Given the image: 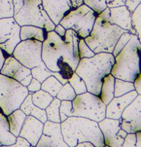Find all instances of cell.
Instances as JSON below:
<instances>
[{
  "label": "cell",
  "instance_id": "9",
  "mask_svg": "<svg viewBox=\"0 0 141 147\" xmlns=\"http://www.w3.org/2000/svg\"><path fill=\"white\" fill-rule=\"evenodd\" d=\"M72 105L73 116L88 118L97 123L105 118L106 105L99 96L88 91L76 96Z\"/></svg>",
  "mask_w": 141,
  "mask_h": 147
},
{
  "label": "cell",
  "instance_id": "15",
  "mask_svg": "<svg viewBox=\"0 0 141 147\" xmlns=\"http://www.w3.org/2000/svg\"><path fill=\"white\" fill-rule=\"evenodd\" d=\"M98 125L104 138V146L122 147L124 138L118 134L122 128L120 120L104 118Z\"/></svg>",
  "mask_w": 141,
  "mask_h": 147
},
{
  "label": "cell",
  "instance_id": "16",
  "mask_svg": "<svg viewBox=\"0 0 141 147\" xmlns=\"http://www.w3.org/2000/svg\"><path fill=\"white\" fill-rule=\"evenodd\" d=\"M42 5L55 25L59 24L62 18L71 10L72 7L70 0H41Z\"/></svg>",
  "mask_w": 141,
  "mask_h": 147
},
{
  "label": "cell",
  "instance_id": "8",
  "mask_svg": "<svg viewBox=\"0 0 141 147\" xmlns=\"http://www.w3.org/2000/svg\"><path fill=\"white\" fill-rule=\"evenodd\" d=\"M97 14L86 5L69 11L59 24L66 30L71 29L79 38H85L92 30Z\"/></svg>",
  "mask_w": 141,
  "mask_h": 147
},
{
  "label": "cell",
  "instance_id": "30",
  "mask_svg": "<svg viewBox=\"0 0 141 147\" xmlns=\"http://www.w3.org/2000/svg\"><path fill=\"white\" fill-rule=\"evenodd\" d=\"M68 82L73 87L77 95L83 94V93L87 92V85H86L85 82L75 71L68 80Z\"/></svg>",
  "mask_w": 141,
  "mask_h": 147
},
{
  "label": "cell",
  "instance_id": "10",
  "mask_svg": "<svg viewBox=\"0 0 141 147\" xmlns=\"http://www.w3.org/2000/svg\"><path fill=\"white\" fill-rule=\"evenodd\" d=\"M43 42L36 40H21L16 46L12 56L30 69L40 66L42 60Z\"/></svg>",
  "mask_w": 141,
  "mask_h": 147
},
{
  "label": "cell",
  "instance_id": "36",
  "mask_svg": "<svg viewBox=\"0 0 141 147\" xmlns=\"http://www.w3.org/2000/svg\"><path fill=\"white\" fill-rule=\"evenodd\" d=\"M132 34H131L130 32H129L128 31L123 32V33L121 35V36L120 37V38L118 39L116 45H115V48H114L113 52H112V55L114 56H116L118 53L120 52V51L125 47V45L127 44L128 41H129L130 39L131 38Z\"/></svg>",
  "mask_w": 141,
  "mask_h": 147
},
{
  "label": "cell",
  "instance_id": "48",
  "mask_svg": "<svg viewBox=\"0 0 141 147\" xmlns=\"http://www.w3.org/2000/svg\"><path fill=\"white\" fill-rule=\"evenodd\" d=\"M76 146L77 147H94V145L90 141H84V142L79 143Z\"/></svg>",
  "mask_w": 141,
  "mask_h": 147
},
{
  "label": "cell",
  "instance_id": "14",
  "mask_svg": "<svg viewBox=\"0 0 141 147\" xmlns=\"http://www.w3.org/2000/svg\"><path fill=\"white\" fill-rule=\"evenodd\" d=\"M68 147L63 140L60 123L46 121L43 123V134L36 147Z\"/></svg>",
  "mask_w": 141,
  "mask_h": 147
},
{
  "label": "cell",
  "instance_id": "6",
  "mask_svg": "<svg viewBox=\"0 0 141 147\" xmlns=\"http://www.w3.org/2000/svg\"><path fill=\"white\" fill-rule=\"evenodd\" d=\"M13 18L19 26L33 25L53 31L55 25L42 5L41 0H13Z\"/></svg>",
  "mask_w": 141,
  "mask_h": 147
},
{
  "label": "cell",
  "instance_id": "4",
  "mask_svg": "<svg viewBox=\"0 0 141 147\" xmlns=\"http://www.w3.org/2000/svg\"><path fill=\"white\" fill-rule=\"evenodd\" d=\"M63 140L68 146L90 141L96 147L104 146V138L98 123L82 117L70 116L60 123Z\"/></svg>",
  "mask_w": 141,
  "mask_h": 147
},
{
  "label": "cell",
  "instance_id": "42",
  "mask_svg": "<svg viewBox=\"0 0 141 147\" xmlns=\"http://www.w3.org/2000/svg\"><path fill=\"white\" fill-rule=\"evenodd\" d=\"M125 0H106L107 7L108 8L117 7L125 5Z\"/></svg>",
  "mask_w": 141,
  "mask_h": 147
},
{
  "label": "cell",
  "instance_id": "21",
  "mask_svg": "<svg viewBox=\"0 0 141 147\" xmlns=\"http://www.w3.org/2000/svg\"><path fill=\"white\" fill-rule=\"evenodd\" d=\"M48 32L45 29L33 25H24L20 26L21 40H36L43 42L47 37Z\"/></svg>",
  "mask_w": 141,
  "mask_h": 147
},
{
  "label": "cell",
  "instance_id": "19",
  "mask_svg": "<svg viewBox=\"0 0 141 147\" xmlns=\"http://www.w3.org/2000/svg\"><path fill=\"white\" fill-rule=\"evenodd\" d=\"M109 20L112 23L128 31L132 35H136L135 30L132 26L131 12L125 5L109 8Z\"/></svg>",
  "mask_w": 141,
  "mask_h": 147
},
{
  "label": "cell",
  "instance_id": "23",
  "mask_svg": "<svg viewBox=\"0 0 141 147\" xmlns=\"http://www.w3.org/2000/svg\"><path fill=\"white\" fill-rule=\"evenodd\" d=\"M26 116L27 115L19 108L14 110L7 116L9 132L15 137L19 136Z\"/></svg>",
  "mask_w": 141,
  "mask_h": 147
},
{
  "label": "cell",
  "instance_id": "46",
  "mask_svg": "<svg viewBox=\"0 0 141 147\" xmlns=\"http://www.w3.org/2000/svg\"><path fill=\"white\" fill-rule=\"evenodd\" d=\"M8 56H9V55L5 53V52L1 49V48H0V70H1V69H2V66H3L4 62H5V59H6Z\"/></svg>",
  "mask_w": 141,
  "mask_h": 147
},
{
  "label": "cell",
  "instance_id": "26",
  "mask_svg": "<svg viewBox=\"0 0 141 147\" xmlns=\"http://www.w3.org/2000/svg\"><path fill=\"white\" fill-rule=\"evenodd\" d=\"M53 100V96L43 90H40L35 92L32 93V103L43 110H45Z\"/></svg>",
  "mask_w": 141,
  "mask_h": 147
},
{
  "label": "cell",
  "instance_id": "37",
  "mask_svg": "<svg viewBox=\"0 0 141 147\" xmlns=\"http://www.w3.org/2000/svg\"><path fill=\"white\" fill-rule=\"evenodd\" d=\"M79 55L80 59L83 58H90L95 55V53L92 51L91 49L89 47L88 45L86 43L84 38H80L78 43Z\"/></svg>",
  "mask_w": 141,
  "mask_h": 147
},
{
  "label": "cell",
  "instance_id": "39",
  "mask_svg": "<svg viewBox=\"0 0 141 147\" xmlns=\"http://www.w3.org/2000/svg\"><path fill=\"white\" fill-rule=\"evenodd\" d=\"M27 89H28L29 93L35 92L41 90V82H40L38 80L32 77L30 83L27 86Z\"/></svg>",
  "mask_w": 141,
  "mask_h": 147
},
{
  "label": "cell",
  "instance_id": "29",
  "mask_svg": "<svg viewBox=\"0 0 141 147\" xmlns=\"http://www.w3.org/2000/svg\"><path fill=\"white\" fill-rule=\"evenodd\" d=\"M133 90H135L133 82L125 81L120 79H115V91H114L115 97H120Z\"/></svg>",
  "mask_w": 141,
  "mask_h": 147
},
{
  "label": "cell",
  "instance_id": "3",
  "mask_svg": "<svg viewBox=\"0 0 141 147\" xmlns=\"http://www.w3.org/2000/svg\"><path fill=\"white\" fill-rule=\"evenodd\" d=\"M114 63L112 53H96L92 57L80 59L74 71L84 81L87 91L99 96L103 78L110 73Z\"/></svg>",
  "mask_w": 141,
  "mask_h": 147
},
{
  "label": "cell",
  "instance_id": "12",
  "mask_svg": "<svg viewBox=\"0 0 141 147\" xmlns=\"http://www.w3.org/2000/svg\"><path fill=\"white\" fill-rule=\"evenodd\" d=\"M141 95L138 94L133 101L123 110L120 122L122 129L127 133L141 131Z\"/></svg>",
  "mask_w": 141,
  "mask_h": 147
},
{
  "label": "cell",
  "instance_id": "7",
  "mask_svg": "<svg viewBox=\"0 0 141 147\" xmlns=\"http://www.w3.org/2000/svg\"><path fill=\"white\" fill-rule=\"evenodd\" d=\"M28 94L27 87L0 74V110L4 115L7 116L19 109Z\"/></svg>",
  "mask_w": 141,
  "mask_h": 147
},
{
  "label": "cell",
  "instance_id": "43",
  "mask_svg": "<svg viewBox=\"0 0 141 147\" xmlns=\"http://www.w3.org/2000/svg\"><path fill=\"white\" fill-rule=\"evenodd\" d=\"M133 85L135 90L137 92L138 94H141V75L140 73L135 77L133 81Z\"/></svg>",
  "mask_w": 141,
  "mask_h": 147
},
{
  "label": "cell",
  "instance_id": "34",
  "mask_svg": "<svg viewBox=\"0 0 141 147\" xmlns=\"http://www.w3.org/2000/svg\"><path fill=\"white\" fill-rule=\"evenodd\" d=\"M140 15H141V5H139L136 9L131 13V20H132V26L136 32V35L138 39L141 40V24H140Z\"/></svg>",
  "mask_w": 141,
  "mask_h": 147
},
{
  "label": "cell",
  "instance_id": "20",
  "mask_svg": "<svg viewBox=\"0 0 141 147\" xmlns=\"http://www.w3.org/2000/svg\"><path fill=\"white\" fill-rule=\"evenodd\" d=\"M19 109L26 115H32L41 121L43 123L47 121L46 110L37 107L32 103V93H29L28 95L25 97L21 105L19 106Z\"/></svg>",
  "mask_w": 141,
  "mask_h": 147
},
{
  "label": "cell",
  "instance_id": "5",
  "mask_svg": "<svg viewBox=\"0 0 141 147\" xmlns=\"http://www.w3.org/2000/svg\"><path fill=\"white\" fill-rule=\"evenodd\" d=\"M140 40L132 35L125 47L115 57L110 74L115 78L133 82L140 73Z\"/></svg>",
  "mask_w": 141,
  "mask_h": 147
},
{
  "label": "cell",
  "instance_id": "33",
  "mask_svg": "<svg viewBox=\"0 0 141 147\" xmlns=\"http://www.w3.org/2000/svg\"><path fill=\"white\" fill-rule=\"evenodd\" d=\"M59 114H60V119L61 122L67 119L68 117L73 116L72 101L61 100L59 107Z\"/></svg>",
  "mask_w": 141,
  "mask_h": 147
},
{
  "label": "cell",
  "instance_id": "31",
  "mask_svg": "<svg viewBox=\"0 0 141 147\" xmlns=\"http://www.w3.org/2000/svg\"><path fill=\"white\" fill-rule=\"evenodd\" d=\"M77 96L75 91L68 82L63 84L61 89L59 90L56 97L60 100H70L72 101Z\"/></svg>",
  "mask_w": 141,
  "mask_h": 147
},
{
  "label": "cell",
  "instance_id": "27",
  "mask_svg": "<svg viewBox=\"0 0 141 147\" xmlns=\"http://www.w3.org/2000/svg\"><path fill=\"white\" fill-rule=\"evenodd\" d=\"M63 84L54 76H50L46 80L41 83V90L47 92L48 93L53 96L56 97L59 90L61 89Z\"/></svg>",
  "mask_w": 141,
  "mask_h": 147
},
{
  "label": "cell",
  "instance_id": "22",
  "mask_svg": "<svg viewBox=\"0 0 141 147\" xmlns=\"http://www.w3.org/2000/svg\"><path fill=\"white\" fill-rule=\"evenodd\" d=\"M115 77L111 74H108L107 75L103 78L102 84L101 87L99 97L101 101L107 105L109 102L114 98V91H115Z\"/></svg>",
  "mask_w": 141,
  "mask_h": 147
},
{
  "label": "cell",
  "instance_id": "38",
  "mask_svg": "<svg viewBox=\"0 0 141 147\" xmlns=\"http://www.w3.org/2000/svg\"><path fill=\"white\" fill-rule=\"evenodd\" d=\"M136 135L135 133H128L124 138L122 147H135Z\"/></svg>",
  "mask_w": 141,
  "mask_h": 147
},
{
  "label": "cell",
  "instance_id": "17",
  "mask_svg": "<svg viewBox=\"0 0 141 147\" xmlns=\"http://www.w3.org/2000/svg\"><path fill=\"white\" fill-rule=\"evenodd\" d=\"M138 96L135 90L114 98L106 105L105 118L119 120L125 107Z\"/></svg>",
  "mask_w": 141,
  "mask_h": 147
},
{
  "label": "cell",
  "instance_id": "41",
  "mask_svg": "<svg viewBox=\"0 0 141 147\" xmlns=\"http://www.w3.org/2000/svg\"><path fill=\"white\" fill-rule=\"evenodd\" d=\"M140 2L141 0H125V6L132 13L136 9L137 7L140 5Z\"/></svg>",
  "mask_w": 141,
  "mask_h": 147
},
{
  "label": "cell",
  "instance_id": "35",
  "mask_svg": "<svg viewBox=\"0 0 141 147\" xmlns=\"http://www.w3.org/2000/svg\"><path fill=\"white\" fill-rule=\"evenodd\" d=\"M84 4L94 10L97 15L107 7L106 0H84Z\"/></svg>",
  "mask_w": 141,
  "mask_h": 147
},
{
  "label": "cell",
  "instance_id": "40",
  "mask_svg": "<svg viewBox=\"0 0 141 147\" xmlns=\"http://www.w3.org/2000/svg\"><path fill=\"white\" fill-rule=\"evenodd\" d=\"M9 146H22V147H30L31 144H30L28 141V140L25 139V138L22 136H18L16 137V141H15V144H13L12 145Z\"/></svg>",
  "mask_w": 141,
  "mask_h": 147
},
{
  "label": "cell",
  "instance_id": "28",
  "mask_svg": "<svg viewBox=\"0 0 141 147\" xmlns=\"http://www.w3.org/2000/svg\"><path fill=\"white\" fill-rule=\"evenodd\" d=\"M60 101L59 99L55 97L49 105L45 109L47 115V120L54 123H61L59 114V107H60Z\"/></svg>",
  "mask_w": 141,
  "mask_h": 147
},
{
  "label": "cell",
  "instance_id": "45",
  "mask_svg": "<svg viewBox=\"0 0 141 147\" xmlns=\"http://www.w3.org/2000/svg\"><path fill=\"white\" fill-rule=\"evenodd\" d=\"M72 9H77L84 5V0H70Z\"/></svg>",
  "mask_w": 141,
  "mask_h": 147
},
{
  "label": "cell",
  "instance_id": "18",
  "mask_svg": "<svg viewBox=\"0 0 141 147\" xmlns=\"http://www.w3.org/2000/svg\"><path fill=\"white\" fill-rule=\"evenodd\" d=\"M43 123L32 115H27L19 136L28 140L31 146H36L42 134Z\"/></svg>",
  "mask_w": 141,
  "mask_h": 147
},
{
  "label": "cell",
  "instance_id": "1",
  "mask_svg": "<svg viewBox=\"0 0 141 147\" xmlns=\"http://www.w3.org/2000/svg\"><path fill=\"white\" fill-rule=\"evenodd\" d=\"M79 37L71 29H67L63 37L54 31L48 32L43 42L42 60L49 70L59 72L68 80L80 61L78 43Z\"/></svg>",
  "mask_w": 141,
  "mask_h": 147
},
{
  "label": "cell",
  "instance_id": "13",
  "mask_svg": "<svg viewBox=\"0 0 141 147\" xmlns=\"http://www.w3.org/2000/svg\"><path fill=\"white\" fill-rule=\"evenodd\" d=\"M0 74L14 79L25 87L30 83L32 79L31 69L22 65L12 55L5 59L3 66L0 70Z\"/></svg>",
  "mask_w": 141,
  "mask_h": 147
},
{
  "label": "cell",
  "instance_id": "24",
  "mask_svg": "<svg viewBox=\"0 0 141 147\" xmlns=\"http://www.w3.org/2000/svg\"><path fill=\"white\" fill-rule=\"evenodd\" d=\"M31 74H32L33 78L36 79L41 83L50 76H54L63 84L68 82V80L63 78V76L59 72H54L49 70L44 63L40 65V66H36V67L31 69Z\"/></svg>",
  "mask_w": 141,
  "mask_h": 147
},
{
  "label": "cell",
  "instance_id": "47",
  "mask_svg": "<svg viewBox=\"0 0 141 147\" xmlns=\"http://www.w3.org/2000/svg\"><path fill=\"white\" fill-rule=\"evenodd\" d=\"M136 135V143H135V147L141 146V131H138L135 132Z\"/></svg>",
  "mask_w": 141,
  "mask_h": 147
},
{
  "label": "cell",
  "instance_id": "32",
  "mask_svg": "<svg viewBox=\"0 0 141 147\" xmlns=\"http://www.w3.org/2000/svg\"><path fill=\"white\" fill-rule=\"evenodd\" d=\"M13 0H0V19L13 18Z\"/></svg>",
  "mask_w": 141,
  "mask_h": 147
},
{
  "label": "cell",
  "instance_id": "44",
  "mask_svg": "<svg viewBox=\"0 0 141 147\" xmlns=\"http://www.w3.org/2000/svg\"><path fill=\"white\" fill-rule=\"evenodd\" d=\"M53 31H54L57 35H58L59 36L63 37L65 35V34H66V30L60 24H58V25H56V26H55Z\"/></svg>",
  "mask_w": 141,
  "mask_h": 147
},
{
  "label": "cell",
  "instance_id": "25",
  "mask_svg": "<svg viewBox=\"0 0 141 147\" xmlns=\"http://www.w3.org/2000/svg\"><path fill=\"white\" fill-rule=\"evenodd\" d=\"M15 141L16 137L9 132L7 116L0 110V146H9L15 144Z\"/></svg>",
  "mask_w": 141,
  "mask_h": 147
},
{
  "label": "cell",
  "instance_id": "11",
  "mask_svg": "<svg viewBox=\"0 0 141 147\" xmlns=\"http://www.w3.org/2000/svg\"><path fill=\"white\" fill-rule=\"evenodd\" d=\"M19 32L20 26L14 18L0 19V48L9 56L21 41Z\"/></svg>",
  "mask_w": 141,
  "mask_h": 147
},
{
  "label": "cell",
  "instance_id": "2",
  "mask_svg": "<svg viewBox=\"0 0 141 147\" xmlns=\"http://www.w3.org/2000/svg\"><path fill=\"white\" fill-rule=\"evenodd\" d=\"M109 8L107 7L97 15L91 32L84 39L94 53H112L118 39L127 30L109 20Z\"/></svg>",
  "mask_w": 141,
  "mask_h": 147
}]
</instances>
